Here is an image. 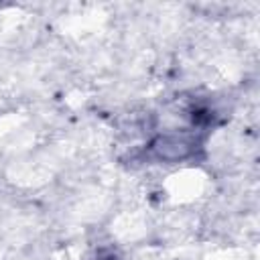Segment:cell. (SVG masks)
<instances>
[{"mask_svg":"<svg viewBox=\"0 0 260 260\" xmlns=\"http://www.w3.org/2000/svg\"><path fill=\"white\" fill-rule=\"evenodd\" d=\"M95 260H116V252L112 248H104L98 252V258Z\"/></svg>","mask_w":260,"mask_h":260,"instance_id":"obj_2","label":"cell"},{"mask_svg":"<svg viewBox=\"0 0 260 260\" xmlns=\"http://www.w3.org/2000/svg\"><path fill=\"white\" fill-rule=\"evenodd\" d=\"M148 148L156 160L179 162L195 154V150L199 148V138L189 132H169V134H158Z\"/></svg>","mask_w":260,"mask_h":260,"instance_id":"obj_1","label":"cell"}]
</instances>
